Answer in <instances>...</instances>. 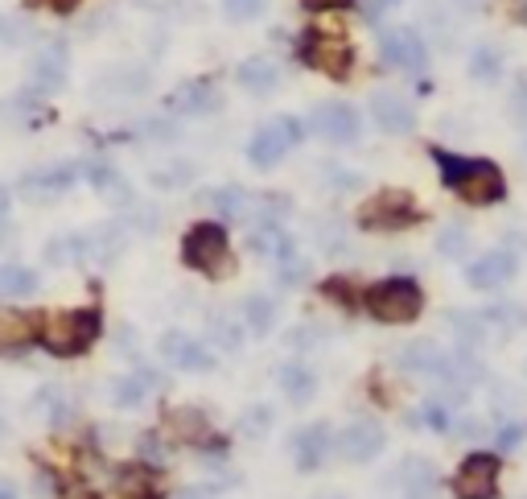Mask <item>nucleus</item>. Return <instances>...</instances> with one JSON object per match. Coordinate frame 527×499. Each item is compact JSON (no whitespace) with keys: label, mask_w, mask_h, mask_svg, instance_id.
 Masks as SVG:
<instances>
[{"label":"nucleus","mask_w":527,"mask_h":499,"mask_svg":"<svg viewBox=\"0 0 527 499\" xmlns=\"http://www.w3.org/2000/svg\"><path fill=\"white\" fill-rule=\"evenodd\" d=\"M507 9H511V17H515V21H523V25H527V0H507Z\"/></svg>","instance_id":"ea45409f"},{"label":"nucleus","mask_w":527,"mask_h":499,"mask_svg":"<svg viewBox=\"0 0 527 499\" xmlns=\"http://www.w3.org/2000/svg\"><path fill=\"white\" fill-rule=\"evenodd\" d=\"M318 499H342V495H334V491H326V495H318Z\"/></svg>","instance_id":"de8ad7c7"},{"label":"nucleus","mask_w":527,"mask_h":499,"mask_svg":"<svg viewBox=\"0 0 527 499\" xmlns=\"http://www.w3.org/2000/svg\"><path fill=\"white\" fill-rule=\"evenodd\" d=\"M206 203L219 211V219H248V211H252V194H248V190H239V186H219V190H210V194H206Z\"/></svg>","instance_id":"b1692460"},{"label":"nucleus","mask_w":527,"mask_h":499,"mask_svg":"<svg viewBox=\"0 0 527 499\" xmlns=\"http://www.w3.org/2000/svg\"><path fill=\"white\" fill-rule=\"evenodd\" d=\"M363 227H379V231H400L416 219V203H412V194L408 190H379L371 203L363 207Z\"/></svg>","instance_id":"0eeeda50"},{"label":"nucleus","mask_w":527,"mask_h":499,"mask_svg":"<svg viewBox=\"0 0 527 499\" xmlns=\"http://www.w3.org/2000/svg\"><path fill=\"white\" fill-rule=\"evenodd\" d=\"M161 355L169 368H182V372H206V368H215V355H210L198 339L182 335V330H165L161 335Z\"/></svg>","instance_id":"9b49d317"},{"label":"nucleus","mask_w":527,"mask_h":499,"mask_svg":"<svg viewBox=\"0 0 527 499\" xmlns=\"http://www.w3.org/2000/svg\"><path fill=\"white\" fill-rule=\"evenodd\" d=\"M178 499H210V491L206 487H186V491H178Z\"/></svg>","instance_id":"a19ab883"},{"label":"nucleus","mask_w":527,"mask_h":499,"mask_svg":"<svg viewBox=\"0 0 527 499\" xmlns=\"http://www.w3.org/2000/svg\"><path fill=\"white\" fill-rule=\"evenodd\" d=\"M437 248H441V256H462V252H466V227H462V223H449V227L441 231Z\"/></svg>","instance_id":"72a5a7b5"},{"label":"nucleus","mask_w":527,"mask_h":499,"mask_svg":"<svg viewBox=\"0 0 527 499\" xmlns=\"http://www.w3.org/2000/svg\"><path fill=\"white\" fill-rule=\"evenodd\" d=\"M499 71H503L499 50L478 46V50H474V58H470V75H474V79H482V83H495V79H499Z\"/></svg>","instance_id":"c85d7f7f"},{"label":"nucleus","mask_w":527,"mask_h":499,"mask_svg":"<svg viewBox=\"0 0 527 499\" xmlns=\"http://www.w3.org/2000/svg\"><path fill=\"white\" fill-rule=\"evenodd\" d=\"M388 5H396V0H375V9L383 13V9H388Z\"/></svg>","instance_id":"49530a36"},{"label":"nucleus","mask_w":527,"mask_h":499,"mask_svg":"<svg viewBox=\"0 0 527 499\" xmlns=\"http://www.w3.org/2000/svg\"><path fill=\"white\" fill-rule=\"evenodd\" d=\"M268 425H272V409L268 405H256L252 413H243V434H248V438L268 434Z\"/></svg>","instance_id":"c9c22d12"},{"label":"nucleus","mask_w":527,"mask_h":499,"mask_svg":"<svg viewBox=\"0 0 527 499\" xmlns=\"http://www.w3.org/2000/svg\"><path fill=\"white\" fill-rule=\"evenodd\" d=\"M33 293H38V273L25 269V264H0V297L17 302V297H33Z\"/></svg>","instance_id":"393cba45"},{"label":"nucleus","mask_w":527,"mask_h":499,"mask_svg":"<svg viewBox=\"0 0 527 499\" xmlns=\"http://www.w3.org/2000/svg\"><path fill=\"white\" fill-rule=\"evenodd\" d=\"M276 380H280V392H285L293 405L313 401V392H318V376H313V372L305 368V363H285Z\"/></svg>","instance_id":"6ab92c4d"},{"label":"nucleus","mask_w":527,"mask_h":499,"mask_svg":"<svg viewBox=\"0 0 527 499\" xmlns=\"http://www.w3.org/2000/svg\"><path fill=\"white\" fill-rule=\"evenodd\" d=\"M239 83L248 87L252 95H268L276 83H280V66L272 58H248V62H239Z\"/></svg>","instance_id":"aec40b11"},{"label":"nucleus","mask_w":527,"mask_h":499,"mask_svg":"<svg viewBox=\"0 0 527 499\" xmlns=\"http://www.w3.org/2000/svg\"><path fill=\"white\" fill-rule=\"evenodd\" d=\"M379 54H383L388 66L408 71V75H425V66H429V50H425V42H420L412 29H388L379 38Z\"/></svg>","instance_id":"1a4fd4ad"},{"label":"nucleus","mask_w":527,"mask_h":499,"mask_svg":"<svg viewBox=\"0 0 527 499\" xmlns=\"http://www.w3.org/2000/svg\"><path fill=\"white\" fill-rule=\"evenodd\" d=\"M243 335H248V326H243V318H231V314H210V339H215V347L235 351V347L243 343Z\"/></svg>","instance_id":"bb28decb"},{"label":"nucleus","mask_w":527,"mask_h":499,"mask_svg":"<svg viewBox=\"0 0 527 499\" xmlns=\"http://www.w3.org/2000/svg\"><path fill=\"white\" fill-rule=\"evenodd\" d=\"M9 203H13V198H9V190H5V186H0V219H5V211H9Z\"/></svg>","instance_id":"37998d69"},{"label":"nucleus","mask_w":527,"mask_h":499,"mask_svg":"<svg viewBox=\"0 0 527 499\" xmlns=\"http://www.w3.org/2000/svg\"><path fill=\"white\" fill-rule=\"evenodd\" d=\"M182 256L190 269L206 273V277H231L235 273V256L227 244V231L219 223H198L190 227V236L182 244Z\"/></svg>","instance_id":"f03ea898"},{"label":"nucleus","mask_w":527,"mask_h":499,"mask_svg":"<svg viewBox=\"0 0 527 499\" xmlns=\"http://www.w3.org/2000/svg\"><path fill=\"white\" fill-rule=\"evenodd\" d=\"M433 157L441 165V182H449L466 203L486 207V203H499L507 194L503 170L495 161H474V157H458V153H445V149H433Z\"/></svg>","instance_id":"f257e3e1"},{"label":"nucleus","mask_w":527,"mask_h":499,"mask_svg":"<svg viewBox=\"0 0 527 499\" xmlns=\"http://www.w3.org/2000/svg\"><path fill=\"white\" fill-rule=\"evenodd\" d=\"M334 438H330V425L326 421H313L305 429H297V438H293V454H297V467L301 471H313V467H322L326 454H330Z\"/></svg>","instance_id":"4468645a"},{"label":"nucleus","mask_w":527,"mask_h":499,"mask_svg":"<svg viewBox=\"0 0 527 499\" xmlns=\"http://www.w3.org/2000/svg\"><path fill=\"white\" fill-rule=\"evenodd\" d=\"M165 429H169L173 438L190 442V446H202V442L210 438V429H206V417H202L198 409H173V413L165 417Z\"/></svg>","instance_id":"412c9836"},{"label":"nucleus","mask_w":527,"mask_h":499,"mask_svg":"<svg viewBox=\"0 0 527 499\" xmlns=\"http://www.w3.org/2000/svg\"><path fill=\"white\" fill-rule=\"evenodd\" d=\"M29 33H33V25L25 17H5V21H0V38H5V46H25Z\"/></svg>","instance_id":"f704fd0d"},{"label":"nucleus","mask_w":527,"mask_h":499,"mask_svg":"<svg viewBox=\"0 0 527 499\" xmlns=\"http://www.w3.org/2000/svg\"><path fill=\"white\" fill-rule=\"evenodd\" d=\"M0 499H17V487H9V483H0Z\"/></svg>","instance_id":"a18cd8bd"},{"label":"nucleus","mask_w":527,"mask_h":499,"mask_svg":"<svg viewBox=\"0 0 527 499\" xmlns=\"http://www.w3.org/2000/svg\"><path fill=\"white\" fill-rule=\"evenodd\" d=\"M33 335V318L21 310H0V347H21Z\"/></svg>","instance_id":"cd10ccee"},{"label":"nucleus","mask_w":527,"mask_h":499,"mask_svg":"<svg viewBox=\"0 0 527 499\" xmlns=\"http://www.w3.org/2000/svg\"><path fill=\"white\" fill-rule=\"evenodd\" d=\"M519 442H523V425H507L503 434H499V446H503V450H515Z\"/></svg>","instance_id":"4c0bfd02"},{"label":"nucleus","mask_w":527,"mask_h":499,"mask_svg":"<svg viewBox=\"0 0 527 499\" xmlns=\"http://www.w3.org/2000/svg\"><path fill=\"white\" fill-rule=\"evenodd\" d=\"M116 495L120 499H161V471L153 467H120L116 471Z\"/></svg>","instance_id":"dca6fc26"},{"label":"nucleus","mask_w":527,"mask_h":499,"mask_svg":"<svg viewBox=\"0 0 527 499\" xmlns=\"http://www.w3.org/2000/svg\"><path fill=\"white\" fill-rule=\"evenodd\" d=\"M50 9H58V13H70V9H79V0H50Z\"/></svg>","instance_id":"79ce46f5"},{"label":"nucleus","mask_w":527,"mask_h":499,"mask_svg":"<svg viewBox=\"0 0 527 499\" xmlns=\"http://www.w3.org/2000/svg\"><path fill=\"white\" fill-rule=\"evenodd\" d=\"M499 491V458L495 454H474L462 462V471L453 475V495L458 499H495Z\"/></svg>","instance_id":"6e6552de"},{"label":"nucleus","mask_w":527,"mask_h":499,"mask_svg":"<svg viewBox=\"0 0 527 499\" xmlns=\"http://www.w3.org/2000/svg\"><path fill=\"white\" fill-rule=\"evenodd\" d=\"M33 405H38V413H42V421H50V425H66L70 421V396L58 388V384H46L38 396H33Z\"/></svg>","instance_id":"a878e982"},{"label":"nucleus","mask_w":527,"mask_h":499,"mask_svg":"<svg viewBox=\"0 0 527 499\" xmlns=\"http://www.w3.org/2000/svg\"><path fill=\"white\" fill-rule=\"evenodd\" d=\"M511 273H515L511 252H486L466 269V285L470 289H499L503 281H511Z\"/></svg>","instance_id":"2eb2a0df"},{"label":"nucleus","mask_w":527,"mask_h":499,"mask_svg":"<svg viewBox=\"0 0 527 499\" xmlns=\"http://www.w3.org/2000/svg\"><path fill=\"white\" fill-rule=\"evenodd\" d=\"M239 318H243V326H248L252 335H268L272 322H276V306H272V297H268V293H252V297H243V302H239Z\"/></svg>","instance_id":"4be33fe9"},{"label":"nucleus","mask_w":527,"mask_h":499,"mask_svg":"<svg viewBox=\"0 0 527 499\" xmlns=\"http://www.w3.org/2000/svg\"><path fill=\"white\" fill-rule=\"evenodd\" d=\"M305 9H313V13H322V9H342V5H350V0H301Z\"/></svg>","instance_id":"58836bf2"},{"label":"nucleus","mask_w":527,"mask_h":499,"mask_svg":"<svg viewBox=\"0 0 527 499\" xmlns=\"http://www.w3.org/2000/svg\"><path fill=\"white\" fill-rule=\"evenodd\" d=\"M169 108L182 112V116H206V112L219 108V91H215V83H202V79L198 83H186V87L173 91Z\"/></svg>","instance_id":"a211bd4d"},{"label":"nucleus","mask_w":527,"mask_h":499,"mask_svg":"<svg viewBox=\"0 0 527 499\" xmlns=\"http://www.w3.org/2000/svg\"><path fill=\"white\" fill-rule=\"evenodd\" d=\"M383 450V429L375 421H350L338 434V454L346 462H371Z\"/></svg>","instance_id":"f8f14e48"},{"label":"nucleus","mask_w":527,"mask_h":499,"mask_svg":"<svg viewBox=\"0 0 527 499\" xmlns=\"http://www.w3.org/2000/svg\"><path fill=\"white\" fill-rule=\"evenodd\" d=\"M309 128L318 132V137L334 141V145H350V141H359V128H363V120H359V112L350 108V104H338V99H330V104L313 108V116H309Z\"/></svg>","instance_id":"9d476101"},{"label":"nucleus","mask_w":527,"mask_h":499,"mask_svg":"<svg viewBox=\"0 0 527 499\" xmlns=\"http://www.w3.org/2000/svg\"><path fill=\"white\" fill-rule=\"evenodd\" d=\"M66 66H70L66 46L62 42L46 46L38 58H33V87H38V91H58L66 83Z\"/></svg>","instance_id":"f3484780"},{"label":"nucleus","mask_w":527,"mask_h":499,"mask_svg":"<svg viewBox=\"0 0 527 499\" xmlns=\"http://www.w3.org/2000/svg\"><path fill=\"white\" fill-rule=\"evenodd\" d=\"M264 9H268V0H223L227 21H256L264 17Z\"/></svg>","instance_id":"7c9ffc66"},{"label":"nucleus","mask_w":527,"mask_h":499,"mask_svg":"<svg viewBox=\"0 0 527 499\" xmlns=\"http://www.w3.org/2000/svg\"><path fill=\"white\" fill-rule=\"evenodd\" d=\"M420 421L433 425V429H445V425H449V413H445V405H441V401H429L425 409H420Z\"/></svg>","instance_id":"e433bc0d"},{"label":"nucleus","mask_w":527,"mask_h":499,"mask_svg":"<svg viewBox=\"0 0 527 499\" xmlns=\"http://www.w3.org/2000/svg\"><path fill=\"white\" fill-rule=\"evenodd\" d=\"M305 273H309V264H305V256H301V252H289L285 260H276V277L285 281V285H301V281H305Z\"/></svg>","instance_id":"2f4dec72"},{"label":"nucleus","mask_w":527,"mask_h":499,"mask_svg":"<svg viewBox=\"0 0 527 499\" xmlns=\"http://www.w3.org/2000/svg\"><path fill=\"white\" fill-rule=\"evenodd\" d=\"M449 322H453V330L462 335V343H470V347L486 335V318H478V314H453Z\"/></svg>","instance_id":"473e14b6"},{"label":"nucleus","mask_w":527,"mask_h":499,"mask_svg":"<svg viewBox=\"0 0 527 499\" xmlns=\"http://www.w3.org/2000/svg\"><path fill=\"white\" fill-rule=\"evenodd\" d=\"M367 310H371L379 322L400 326V322L420 318V310H425V293H420L416 281L396 277V281H383V285H375V289L367 293Z\"/></svg>","instance_id":"20e7f679"},{"label":"nucleus","mask_w":527,"mask_h":499,"mask_svg":"<svg viewBox=\"0 0 527 499\" xmlns=\"http://www.w3.org/2000/svg\"><path fill=\"white\" fill-rule=\"evenodd\" d=\"M297 145H301V124L293 116H276L252 137L248 157H252V165H260V170H272V165H280Z\"/></svg>","instance_id":"39448f33"},{"label":"nucleus","mask_w":527,"mask_h":499,"mask_svg":"<svg viewBox=\"0 0 527 499\" xmlns=\"http://www.w3.org/2000/svg\"><path fill=\"white\" fill-rule=\"evenodd\" d=\"M62 499H95V495H91V491H83V487H75V491H66Z\"/></svg>","instance_id":"c03bdc74"},{"label":"nucleus","mask_w":527,"mask_h":499,"mask_svg":"<svg viewBox=\"0 0 527 499\" xmlns=\"http://www.w3.org/2000/svg\"><path fill=\"white\" fill-rule=\"evenodd\" d=\"M301 58L313 66V71H322L330 79H346L350 66H355V50H350V42L334 38V33H309V38L301 42Z\"/></svg>","instance_id":"423d86ee"},{"label":"nucleus","mask_w":527,"mask_h":499,"mask_svg":"<svg viewBox=\"0 0 527 499\" xmlns=\"http://www.w3.org/2000/svg\"><path fill=\"white\" fill-rule=\"evenodd\" d=\"M149 388H157V376H149V372H132V376H120V380L112 384V401H116L120 409H136V405H145Z\"/></svg>","instance_id":"5701e85b"},{"label":"nucleus","mask_w":527,"mask_h":499,"mask_svg":"<svg viewBox=\"0 0 527 499\" xmlns=\"http://www.w3.org/2000/svg\"><path fill=\"white\" fill-rule=\"evenodd\" d=\"M400 471H404V483H408L412 495H425V491L437 483V475H433V467H429L425 458H408Z\"/></svg>","instance_id":"c756f323"},{"label":"nucleus","mask_w":527,"mask_h":499,"mask_svg":"<svg viewBox=\"0 0 527 499\" xmlns=\"http://www.w3.org/2000/svg\"><path fill=\"white\" fill-rule=\"evenodd\" d=\"M371 116L383 132H408L416 124V112L400 91H375L371 95Z\"/></svg>","instance_id":"ddd939ff"},{"label":"nucleus","mask_w":527,"mask_h":499,"mask_svg":"<svg viewBox=\"0 0 527 499\" xmlns=\"http://www.w3.org/2000/svg\"><path fill=\"white\" fill-rule=\"evenodd\" d=\"M99 339V314L75 310V314H54L42 326V347L54 355H79Z\"/></svg>","instance_id":"7ed1b4c3"}]
</instances>
